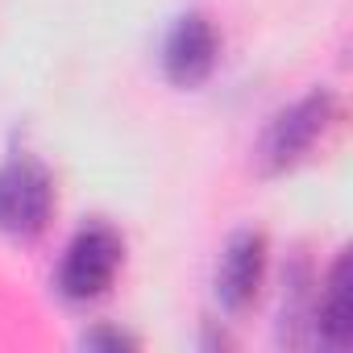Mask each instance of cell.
Here are the masks:
<instances>
[{"mask_svg":"<svg viewBox=\"0 0 353 353\" xmlns=\"http://www.w3.org/2000/svg\"><path fill=\"white\" fill-rule=\"evenodd\" d=\"M121 262H125V245H121L117 229L88 225L71 237V245L59 262V291L75 303H88L112 287Z\"/></svg>","mask_w":353,"mask_h":353,"instance_id":"6da1fadb","label":"cell"},{"mask_svg":"<svg viewBox=\"0 0 353 353\" xmlns=\"http://www.w3.org/2000/svg\"><path fill=\"white\" fill-rule=\"evenodd\" d=\"M54 216V179L34 158H13L0 166V233L38 237Z\"/></svg>","mask_w":353,"mask_h":353,"instance_id":"7a4b0ae2","label":"cell"},{"mask_svg":"<svg viewBox=\"0 0 353 353\" xmlns=\"http://www.w3.org/2000/svg\"><path fill=\"white\" fill-rule=\"evenodd\" d=\"M332 112H336V100L320 88L307 92L303 100H295L291 108H283L262 137V170L279 174V170L295 166L324 137V129L332 125Z\"/></svg>","mask_w":353,"mask_h":353,"instance_id":"3957f363","label":"cell"},{"mask_svg":"<svg viewBox=\"0 0 353 353\" xmlns=\"http://www.w3.org/2000/svg\"><path fill=\"white\" fill-rule=\"evenodd\" d=\"M216 54H221L216 26L204 13H188V17H179L170 26V34L162 42V71H166L170 83L196 88V83H204L212 75Z\"/></svg>","mask_w":353,"mask_h":353,"instance_id":"277c9868","label":"cell"},{"mask_svg":"<svg viewBox=\"0 0 353 353\" xmlns=\"http://www.w3.org/2000/svg\"><path fill=\"white\" fill-rule=\"evenodd\" d=\"M262 274H266V237L254 233V229L233 233V241L225 245L221 266H216V295H221V303L229 312H245L258 299Z\"/></svg>","mask_w":353,"mask_h":353,"instance_id":"5b68a950","label":"cell"},{"mask_svg":"<svg viewBox=\"0 0 353 353\" xmlns=\"http://www.w3.org/2000/svg\"><path fill=\"white\" fill-rule=\"evenodd\" d=\"M312 332L328 349H345L353 332V299H349V254H336V262L324 274V287L312 307Z\"/></svg>","mask_w":353,"mask_h":353,"instance_id":"8992f818","label":"cell"},{"mask_svg":"<svg viewBox=\"0 0 353 353\" xmlns=\"http://www.w3.org/2000/svg\"><path fill=\"white\" fill-rule=\"evenodd\" d=\"M83 345H88V349H108V353H117V349H137V336H129V332H121V328H96V332L83 336Z\"/></svg>","mask_w":353,"mask_h":353,"instance_id":"52a82bcc","label":"cell"}]
</instances>
